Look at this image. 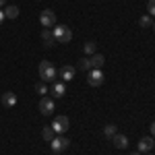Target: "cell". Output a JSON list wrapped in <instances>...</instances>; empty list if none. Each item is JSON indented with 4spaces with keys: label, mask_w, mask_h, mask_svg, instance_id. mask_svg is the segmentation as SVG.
I'll use <instances>...</instances> for the list:
<instances>
[{
    "label": "cell",
    "mask_w": 155,
    "mask_h": 155,
    "mask_svg": "<svg viewBox=\"0 0 155 155\" xmlns=\"http://www.w3.org/2000/svg\"><path fill=\"white\" fill-rule=\"evenodd\" d=\"M56 77H58V71L54 68V64L48 62V60H41V62H39V79H41L44 83H52Z\"/></svg>",
    "instance_id": "obj_1"
},
{
    "label": "cell",
    "mask_w": 155,
    "mask_h": 155,
    "mask_svg": "<svg viewBox=\"0 0 155 155\" xmlns=\"http://www.w3.org/2000/svg\"><path fill=\"white\" fill-rule=\"evenodd\" d=\"M52 33H54L56 44H68L72 39V31L66 25H54V27H52Z\"/></svg>",
    "instance_id": "obj_2"
},
{
    "label": "cell",
    "mask_w": 155,
    "mask_h": 155,
    "mask_svg": "<svg viewBox=\"0 0 155 155\" xmlns=\"http://www.w3.org/2000/svg\"><path fill=\"white\" fill-rule=\"evenodd\" d=\"M68 139L64 137V134H58V137H54L52 141H50V149L54 151V153H62V151H66L68 149Z\"/></svg>",
    "instance_id": "obj_3"
},
{
    "label": "cell",
    "mask_w": 155,
    "mask_h": 155,
    "mask_svg": "<svg viewBox=\"0 0 155 155\" xmlns=\"http://www.w3.org/2000/svg\"><path fill=\"white\" fill-rule=\"evenodd\" d=\"M39 23H41L44 29H52V27L56 25V12L50 11V8H46V11L39 15Z\"/></svg>",
    "instance_id": "obj_4"
},
{
    "label": "cell",
    "mask_w": 155,
    "mask_h": 155,
    "mask_svg": "<svg viewBox=\"0 0 155 155\" xmlns=\"http://www.w3.org/2000/svg\"><path fill=\"white\" fill-rule=\"evenodd\" d=\"M68 118L66 116H56L54 118V122H52V130L56 132V134H64V132L68 130Z\"/></svg>",
    "instance_id": "obj_5"
},
{
    "label": "cell",
    "mask_w": 155,
    "mask_h": 155,
    "mask_svg": "<svg viewBox=\"0 0 155 155\" xmlns=\"http://www.w3.org/2000/svg\"><path fill=\"white\" fill-rule=\"evenodd\" d=\"M87 83L91 85V87H99V85L104 83V72H101V68H91L89 77H87Z\"/></svg>",
    "instance_id": "obj_6"
},
{
    "label": "cell",
    "mask_w": 155,
    "mask_h": 155,
    "mask_svg": "<svg viewBox=\"0 0 155 155\" xmlns=\"http://www.w3.org/2000/svg\"><path fill=\"white\" fill-rule=\"evenodd\" d=\"M54 107H56V104H54L52 97H41V101H39V112H41L44 116H50V114L54 112Z\"/></svg>",
    "instance_id": "obj_7"
},
{
    "label": "cell",
    "mask_w": 155,
    "mask_h": 155,
    "mask_svg": "<svg viewBox=\"0 0 155 155\" xmlns=\"http://www.w3.org/2000/svg\"><path fill=\"white\" fill-rule=\"evenodd\" d=\"M74 66H68V64H64V66H60L58 71V77L62 79V83H68V81H72L74 79Z\"/></svg>",
    "instance_id": "obj_8"
},
{
    "label": "cell",
    "mask_w": 155,
    "mask_h": 155,
    "mask_svg": "<svg viewBox=\"0 0 155 155\" xmlns=\"http://www.w3.org/2000/svg\"><path fill=\"white\" fill-rule=\"evenodd\" d=\"M153 147H155V137H143L139 141V151L141 153H149Z\"/></svg>",
    "instance_id": "obj_9"
},
{
    "label": "cell",
    "mask_w": 155,
    "mask_h": 155,
    "mask_svg": "<svg viewBox=\"0 0 155 155\" xmlns=\"http://www.w3.org/2000/svg\"><path fill=\"white\" fill-rule=\"evenodd\" d=\"M50 95L52 97H64L66 95V87H64V83H62V81H58V83H54L52 85V89H50Z\"/></svg>",
    "instance_id": "obj_10"
},
{
    "label": "cell",
    "mask_w": 155,
    "mask_h": 155,
    "mask_svg": "<svg viewBox=\"0 0 155 155\" xmlns=\"http://www.w3.org/2000/svg\"><path fill=\"white\" fill-rule=\"evenodd\" d=\"M112 143L116 145V149H126V147H128V137H126V134L116 132V134L112 137Z\"/></svg>",
    "instance_id": "obj_11"
},
{
    "label": "cell",
    "mask_w": 155,
    "mask_h": 155,
    "mask_svg": "<svg viewBox=\"0 0 155 155\" xmlns=\"http://www.w3.org/2000/svg\"><path fill=\"white\" fill-rule=\"evenodd\" d=\"M41 39H44L46 48H52V46L56 44V39H54V33H52L50 29H41Z\"/></svg>",
    "instance_id": "obj_12"
},
{
    "label": "cell",
    "mask_w": 155,
    "mask_h": 155,
    "mask_svg": "<svg viewBox=\"0 0 155 155\" xmlns=\"http://www.w3.org/2000/svg\"><path fill=\"white\" fill-rule=\"evenodd\" d=\"M2 104H4L6 107H15L17 106V95H15L12 91H6V93L2 95Z\"/></svg>",
    "instance_id": "obj_13"
},
{
    "label": "cell",
    "mask_w": 155,
    "mask_h": 155,
    "mask_svg": "<svg viewBox=\"0 0 155 155\" xmlns=\"http://www.w3.org/2000/svg\"><path fill=\"white\" fill-rule=\"evenodd\" d=\"M89 62H91V68H101L104 62H106V58H104L101 54H93V56H89Z\"/></svg>",
    "instance_id": "obj_14"
},
{
    "label": "cell",
    "mask_w": 155,
    "mask_h": 155,
    "mask_svg": "<svg viewBox=\"0 0 155 155\" xmlns=\"http://www.w3.org/2000/svg\"><path fill=\"white\" fill-rule=\"evenodd\" d=\"M4 17H6V19H17V17H19V8L12 6V4H8V6L4 8Z\"/></svg>",
    "instance_id": "obj_15"
},
{
    "label": "cell",
    "mask_w": 155,
    "mask_h": 155,
    "mask_svg": "<svg viewBox=\"0 0 155 155\" xmlns=\"http://www.w3.org/2000/svg\"><path fill=\"white\" fill-rule=\"evenodd\" d=\"M41 137H44V141H52V139H54V137H56V132L52 130V126H44V128H41Z\"/></svg>",
    "instance_id": "obj_16"
},
{
    "label": "cell",
    "mask_w": 155,
    "mask_h": 155,
    "mask_svg": "<svg viewBox=\"0 0 155 155\" xmlns=\"http://www.w3.org/2000/svg\"><path fill=\"white\" fill-rule=\"evenodd\" d=\"M48 91L50 89H48V85L44 83V81H39V83L35 85V93H39V95H48Z\"/></svg>",
    "instance_id": "obj_17"
},
{
    "label": "cell",
    "mask_w": 155,
    "mask_h": 155,
    "mask_svg": "<svg viewBox=\"0 0 155 155\" xmlns=\"http://www.w3.org/2000/svg\"><path fill=\"white\" fill-rule=\"evenodd\" d=\"M104 134H106L107 139H112V137L116 134V124H106V126H104Z\"/></svg>",
    "instance_id": "obj_18"
},
{
    "label": "cell",
    "mask_w": 155,
    "mask_h": 155,
    "mask_svg": "<svg viewBox=\"0 0 155 155\" xmlns=\"http://www.w3.org/2000/svg\"><path fill=\"white\" fill-rule=\"evenodd\" d=\"M139 25L141 27H153V21H151V15H143L139 19Z\"/></svg>",
    "instance_id": "obj_19"
},
{
    "label": "cell",
    "mask_w": 155,
    "mask_h": 155,
    "mask_svg": "<svg viewBox=\"0 0 155 155\" xmlns=\"http://www.w3.org/2000/svg\"><path fill=\"white\" fill-rule=\"evenodd\" d=\"M83 50H85L87 56H93V54H95V41H87L83 46Z\"/></svg>",
    "instance_id": "obj_20"
},
{
    "label": "cell",
    "mask_w": 155,
    "mask_h": 155,
    "mask_svg": "<svg viewBox=\"0 0 155 155\" xmlns=\"http://www.w3.org/2000/svg\"><path fill=\"white\" fill-rule=\"evenodd\" d=\"M79 68H81V71H91V62H89V58H81Z\"/></svg>",
    "instance_id": "obj_21"
},
{
    "label": "cell",
    "mask_w": 155,
    "mask_h": 155,
    "mask_svg": "<svg viewBox=\"0 0 155 155\" xmlns=\"http://www.w3.org/2000/svg\"><path fill=\"white\" fill-rule=\"evenodd\" d=\"M147 15L155 17V0H149V2H147Z\"/></svg>",
    "instance_id": "obj_22"
},
{
    "label": "cell",
    "mask_w": 155,
    "mask_h": 155,
    "mask_svg": "<svg viewBox=\"0 0 155 155\" xmlns=\"http://www.w3.org/2000/svg\"><path fill=\"white\" fill-rule=\"evenodd\" d=\"M149 128H151V137H155V122H151V126H149Z\"/></svg>",
    "instance_id": "obj_23"
},
{
    "label": "cell",
    "mask_w": 155,
    "mask_h": 155,
    "mask_svg": "<svg viewBox=\"0 0 155 155\" xmlns=\"http://www.w3.org/2000/svg\"><path fill=\"white\" fill-rule=\"evenodd\" d=\"M4 19H6V17H4V11H0V25L4 23Z\"/></svg>",
    "instance_id": "obj_24"
},
{
    "label": "cell",
    "mask_w": 155,
    "mask_h": 155,
    "mask_svg": "<svg viewBox=\"0 0 155 155\" xmlns=\"http://www.w3.org/2000/svg\"><path fill=\"white\" fill-rule=\"evenodd\" d=\"M130 155H141V151H132V153Z\"/></svg>",
    "instance_id": "obj_25"
},
{
    "label": "cell",
    "mask_w": 155,
    "mask_h": 155,
    "mask_svg": "<svg viewBox=\"0 0 155 155\" xmlns=\"http://www.w3.org/2000/svg\"><path fill=\"white\" fill-rule=\"evenodd\" d=\"M4 4H6V0H0V6H4Z\"/></svg>",
    "instance_id": "obj_26"
},
{
    "label": "cell",
    "mask_w": 155,
    "mask_h": 155,
    "mask_svg": "<svg viewBox=\"0 0 155 155\" xmlns=\"http://www.w3.org/2000/svg\"><path fill=\"white\" fill-rule=\"evenodd\" d=\"M153 29H155V23H153Z\"/></svg>",
    "instance_id": "obj_27"
},
{
    "label": "cell",
    "mask_w": 155,
    "mask_h": 155,
    "mask_svg": "<svg viewBox=\"0 0 155 155\" xmlns=\"http://www.w3.org/2000/svg\"><path fill=\"white\" fill-rule=\"evenodd\" d=\"M147 155H151V153H147Z\"/></svg>",
    "instance_id": "obj_28"
}]
</instances>
